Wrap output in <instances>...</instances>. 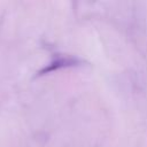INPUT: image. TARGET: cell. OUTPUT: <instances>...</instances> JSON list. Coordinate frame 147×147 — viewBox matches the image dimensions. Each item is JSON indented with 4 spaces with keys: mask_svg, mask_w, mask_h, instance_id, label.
<instances>
[{
    "mask_svg": "<svg viewBox=\"0 0 147 147\" xmlns=\"http://www.w3.org/2000/svg\"><path fill=\"white\" fill-rule=\"evenodd\" d=\"M83 64V60H80L77 56H69V55H59L54 60H52L47 65H45L42 69L38 71V76H42L53 71H56L59 69L63 68H70V67H77Z\"/></svg>",
    "mask_w": 147,
    "mask_h": 147,
    "instance_id": "1",
    "label": "cell"
}]
</instances>
